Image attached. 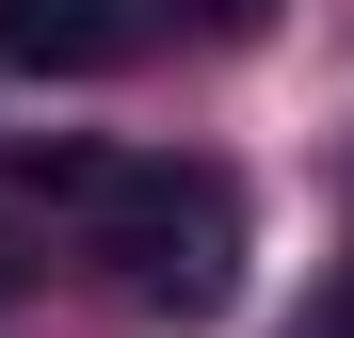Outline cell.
<instances>
[{
	"label": "cell",
	"instance_id": "6da1fadb",
	"mask_svg": "<svg viewBox=\"0 0 354 338\" xmlns=\"http://www.w3.org/2000/svg\"><path fill=\"white\" fill-rule=\"evenodd\" d=\"M113 290H129L145 322H225V290H242V194L209 178V161H145L129 194H113Z\"/></svg>",
	"mask_w": 354,
	"mask_h": 338
},
{
	"label": "cell",
	"instance_id": "7a4b0ae2",
	"mask_svg": "<svg viewBox=\"0 0 354 338\" xmlns=\"http://www.w3.org/2000/svg\"><path fill=\"white\" fill-rule=\"evenodd\" d=\"M129 48V0H0V81H97Z\"/></svg>",
	"mask_w": 354,
	"mask_h": 338
},
{
	"label": "cell",
	"instance_id": "3957f363",
	"mask_svg": "<svg viewBox=\"0 0 354 338\" xmlns=\"http://www.w3.org/2000/svg\"><path fill=\"white\" fill-rule=\"evenodd\" d=\"M0 178H17L32 209H65V225H113V194H129L145 161H129V145H17Z\"/></svg>",
	"mask_w": 354,
	"mask_h": 338
},
{
	"label": "cell",
	"instance_id": "277c9868",
	"mask_svg": "<svg viewBox=\"0 0 354 338\" xmlns=\"http://www.w3.org/2000/svg\"><path fill=\"white\" fill-rule=\"evenodd\" d=\"M274 17H290V0H177V32H194V48H258Z\"/></svg>",
	"mask_w": 354,
	"mask_h": 338
},
{
	"label": "cell",
	"instance_id": "5b68a950",
	"mask_svg": "<svg viewBox=\"0 0 354 338\" xmlns=\"http://www.w3.org/2000/svg\"><path fill=\"white\" fill-rule=\"evenodd\" d=\"M306 338H354V274H338V290H322V306H306Z\"/></svg>",
	"mask_w": 354,
	"mask_h": 338
},
{
	"label": "cell",
	"instance_id": "8992f818",
	"mask_svg": "<svg viewBox=\"0 0 354 338\" xmlns=\"http://www.w3.org/2000/svg\"><path fill=\"white\" fill-rule=\"evenodd\" d=\"M0 306H17V258H0Z\"/></svg>",
	"mask_w": 354,
	"mask_h": 338
}]
</instances>
